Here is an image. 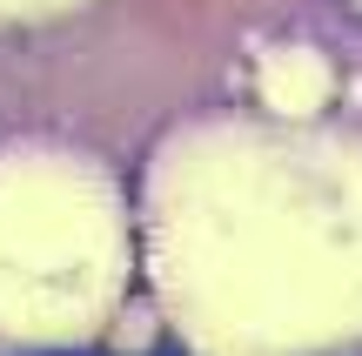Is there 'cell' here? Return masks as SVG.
<instances>
[{"label":"cell","mask_w":362,"mask_h":356,"mask_svg":"<svg viewBox=\"0 0 362 356\" xmlns=\"http://www.w3.org/2000/svg\"><path fill=\"white\" fill-rule=\"evenodd\" d=\"M155 289L202 356L362 336V148L248 121L181 128L148 175Z\"/></svg>","instance_id":"cell-1"},{"label":"cell","mask_w":362,"mask_h":356,"mask_svg":"<svg viewBox=\"0 0 362 356\" xmlns=\"http://www.w3.org/2000/svg\"><path fill=\"white\" fill-rule=\"evenodd\" d=\"M128 195L81 148L0 155V343H81L128 289Z\"/></svg>","instance_id":"cell-2"},{"label":"cell","mask_w":362,"mask_h":356,"mask_svg":"<svg viewBox=\"0 0 362 356\" xmlns=\"http://www.w3.org/2000/svg\"><path fill=\"white\" fill-rule=\"evenodd\" d=\"M322 94H329V74H322V61L302 54V47L275 54V61L262 67V101H269L275 115H315Z\"/></svg>","instance_id":"cell-3"},{"label":"cell","mask_w":362,"mask_h":356,"mask_svg":"<svg viewBox=\"0 0 362 356\" xmlns=\"http://www.w3.org/2000/svg\"><path fill=\"white\" fill-rule=\"evenodd\" d=\"M67 7H81V0H0V21H47Z\"/></svg>","instance_id":"cell-4"}]
</instances>
